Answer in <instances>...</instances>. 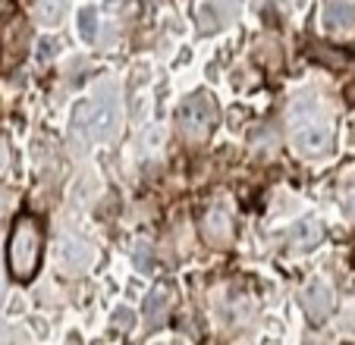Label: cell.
<instances>
[{"instance_id":"cell-14","label":"cell","mask_w":355,"mask_h":345,"mask_svg":"<svg viewBox=\"0 0 355 345\" xmlns=\"http://www.w3.org/2000/svg\"><path fill=\"white\" fill-rule=\"evenodd\" d=\"M340 201H343V211H346V217L355 223V172H349L346 179H343V186H340Z\"/></svg>"},{"instance_id":"cell-10","label":"cell","mask_w":355,"mask_h":345,"mask_svg":"<svg viewBox=\"0 0 355 345\" xmlns=\"http://www.w3.org/2000/svg\"><path fill=\"white\" fill-rule=\"evenodd\" d=\"M170 301H173L170 285H155V289L145 295V320H148V326H151V330H155V326H161L164 320H167Z\"/></svg>"},{"instance_id":"cell-5","label":"cell","mask_w":355,"mask_h":345,"mask_svg":"<svg viewBox=\"0 0 355 345\" xmlns=\"http://www.w3.org/2000/svg\"><path fill=\"white\" fill-rule=\"evenodd\" d=\"M242 0H201L198 3V28L205 35H214L227 28L239 16Z\"/></svg>"},{"instance_id":"cell-6","label":"cell","mask_w":355,"mask_h":345,"mask_svg":"<svg viewBox=\"0 0 355 345\" xmlns=\"http://www.w3.org/2000/svg\"><path fill=\"white\" fill-rule=\"evenodd\" d=\"M201 236H205V242H211L214 248L230 245V239H233V211H230L223 201H217V204L208 207V213L201 220Z\"/></svg>"},{"instance_id":"cell-3","label":"cell","mask_w":355,"mask_h":345,"mask_svg":"<svg viewBox=\"0 0 355 345\" xmlns=\"http://www.w3.org/2000/svg\"><path fill=\"white\" fill-rule=\"evenodd\" d=\"M41 245H44V236H41V223L35 217H22L16 220V229L10 236V270L19 279H32L38 270L41 260Z\"/></svg>"},{"instance_id":"cell-18","label":"cell","mask_w":355,"mask_h":345,"mask_svg":"<svg viewBox=\"0 0 355 345\" xmlns=\"http://www.w3.org/2000/svg\"><path fill=\"white\" fill-rule=\"evenodd\" d=\"M0 299H3V267H0Z\"/></svg>"},{"instance_id":"cell-1","label":"cell","mask_w":355,"mask_h":345,"mask_svg":"<svg viewBox=\"0 0 355 345\" xmlns=\"http://www.w3.org/2000/svg\"><path fill=\"white\" fill-rule=\"evenodd\" d=\"M293 148L302 157H321L334 145V120L315 104V100H299L293 107V129H289Z\"/></svg>"},{"instance_id":"cell-8","label":"cell","mask_w":355,"mask_h":345,"mask_svg":"<svg viewBox=\"0 0 355 345\" xmlns=\"http://www.w3.org/2000/svg\"><path fill=\"white\" fill-rule=\"evenodd\" d=\"M57 260H60V270H63V273L76 276V273L88 270V264L94 260V251H92V245H88V242L76 239V236H67V239L60 242Z\"/></svg>"},{"instance_id":"cell-11","label":"cell","mask_w":355,"mask_h":345,"mask_svg":"<svg viewBox=\"0 0 355 345\" xmlns=\"http://www.w3.org/2000/svg\"><path fill=\"white\" fill-rule=\"evenodd\" d=\"M321 239H324V226L318 220H302L299 226H293V233H289V242L295 248H305V251L315 248Z\"/></svg>"},{"instance_id":"cell-17","label":"cell","mask_w":355,"mask_h":345,"mask_svg":"<svg viewBox=\"0 0 355 345\" xmlns=\"http://www.w3.org/2000/svg\"><path fill=\"white\" fill-rule=\"evenodd\" d=\"M7 207H10V195H7V192H0V220H3V213H7Z\"/></svg>"},{"instance_id":"cell-7","label":"cell","mask_w":355,"mask_h":345,"mask_svg":"<svg viewBox=\"0 0 355 345\" xmlns=\"http://www.w3.org/2000/svg\"><path fill=\"white\" fill-rule=\"evenodd\" d=\"M299 301H302V311L309 314L311 324H324V317L334 311V289H330L327 283H321V279H315V283H309L302 289Z\"/></svg>"},{"instance_id":"cell-12","label":"cell","mask_w":355,"mask_h":345,"mask_svg":"<svg viewBox=\"0 0 355 345\" xmlns=\"http://www.w3.org/2000/svg\"><path fill=\"white\" fill-rule=\"evenodd\" d=\"M98 26H101L98 10H94V7H82L79 10V19H76V32H79V38L92 44V41L98 38Z\"/></svg>"},{"instance_id":"cell-9","label":"cell","mask_w":355,"mask_h":345,"mask_svg":"<svg viewBox=\"0 0 355 345\" xmlns=\"http://www.w3.org/2000/svg\"><path fill=\"white\" fill-rule=\"evenodd\" d=\"M324 26L330 32H349L355 26V3L352 0H324Z\"/></svg>"},{"instance_id":"cell-4","label":"cell","mask_w":355,"mask_h":345,"mask_svg":"<svg viewBox=\"0 0 355 345\" xmlns=\"http://www.w3.org/2000/svg\"><path fill=\"white\" fill-rule=\"evenodd\" d=\"M217 123V104L208 91H195L176 110V126L186 139H205Z\"/></svg>"},{"instance_id":"cell-15","label":"cell","mask_w":355,"mask_h":345,"mask_svg":"<svg viewBox=\"0 0 355 345\" xmlns=\"http://www.w3.org/2000/svg\"><path fill=\"white\" fill-rule=\"evenodd\" d=\"M132 324H135V314L129 311V308H120V311L114 314V326H116V330H132Z\"/></svg>"},{"instance_id":"cell-16","label":"cell","mask_w":355,"mask_h":345,"mask_svg":"<svg viewBox=\"0 0 355 345\" xmlns=\"http://www.w3.org/2000/svg\"><path fill=\"white\" fill-rule=\"evenodd\" d=\"M7 166H10V148H7V141L0 139V172L7 170Z\"/></svg>"},{"instance_id":"cell-13","label":"cell","mask_w":355,"mask_h":345,"mask_svg":"<svg viewBox=\"0 0 355 345\" xmlns=\"http://www.w3.org/2000/svg\"><path fill=\"white\" fill-rule=\"evenodd\" d=\"M67 13V0H35V16L47 26H57Z\"/></svg>"},{"instance_id":"cell-2","label":"cell","mask_w":355,"mask_h":345,"mask_svg":"<svg viewBox=\"0 0 355 345\" xmlns=\"http://www.w3.org/2000/svg\"><path fill=\"white\" fill-rule=\"evenodd\" d=\"M120 129V100L114 91H98L92 100H82L73 113V132L88 145L110 141Z\"/></svg>"}]
</instances>
